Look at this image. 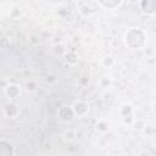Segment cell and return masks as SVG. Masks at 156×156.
<instances>
[{"label":"cell","mask_w":156,"mask_h":156,"mask_svg":"<svg viewBox=\"0 0 156 156\" xmlns=\"http://www.w3.org/2000/svg\"><path fill=\"white\" fill-rule=\"evenodd\" d=\"M96 4L102 10H110V11H112V10H118L124 2L122 0H99Z\"/></svg>","instance_id":"obj_7"},{"label":"cell","mask_w":156,"mask_h":156,"mask_svg":"<svg viewBox=\"0 0 156 156\" xmlns=\"http://www.w3.org/2000/svg\"><path fill=\"white\" fill-rule=\"evenodd\" d=\"M74 113H73V110L71 106H61L58 110H57V118L63 122V123H67V122H71L73 118H74Z\"/></svg>","instance_id":"obj_4"},{"label":"cell","mask_w":156,"mask_h":156,"mask_svg":"<svg viewBox=\"0 0 156 156\" xmlns=\"http://www.w3.org/2000/svg\"><path fill=\"white\" fill-rule=\"evenodd\" d=\"M63 139L65 140H68V141H73L76 139V130L73 128H68L63 132Z\"/></svg>","instance_id":"obj_12"},{"label":"cell","mask_w":156,"mask_h":156,"mask_svg":"<svg viewBox=\"0 0 156 156\" xmlns=\"http://www.w3.org/2000/svg\"><path fill=\"white\" fill-rule=\"evenodd\" d=\"M0 156H15V147L12 143L6 139H0Z\"/></svg>","instance_id":"obj_9"},{"label":"cell","mask_w":156,"mask_h":156,"mask_svg":"<svg viewBox=\"0 0 156 156\" xmlns=\"http://www.w3.org/2000/svg\"><path fill=\"white\" fill-rule=\"evenodd\" d=\"M9 48H10V39L6 38V37L0 38V49L1 50H6Z\"/></svg>","instance_id":"obj_15"},{"label":"cell","mask_w":156,"mask_h":156,"mask_svg":"<svg viewBox=\"0 0 156 156\" xmlns=\"http://www.w3.org/2000/svg\"><path fill=\"white\" fill-rule=\"evenodd\" d=\"M101 63H102L104 67L110 68V67H112L115 65V58L112 56H110V55H106V56H104L101 58Z\"/></svg>","instance_id":"obj_13"},{"label":"cell","mask_w":156,"mask_h":156,"mask_svg":"<svg viewBox=\"0 0 156 156\" xmlns=\"http://www.w3.org/2000/svg\"><path fill=\"white\" fill-rule=\"evenodd\" d=\"M111 84H112L111 78H110V77H106V76H104V77L100 78V80H99V85H100L102 89H107V88H110Z\"/></svg>","instance_id":"obj_14"},{"label":"cell","mask_w":156,"mask_h":156,"mask_svg":"<svg viewBox=\"0 0 156 156\" xmlns=\"http://www.w3.org/2000/svg\"><path fill=\"white\" fill-rule=\"evenodd\" d=\"M118 115H119V118L122 121V123L124 126H133L134 121L136 119L135 118V110H134V106L130 104V102H123L121 104L119 108H118Z\"/></svg>","instance_id":"obj_2"},{"label":"cell","mask_w":156,"mask_h":156,"mask_svg":"<svg viewBox=\"0 0 156 156\" xmlns=\"http://www.w3.org/2000/svg\"><path fill=\"white\" fill-rule=\"evenodd\" d=\"M147 34L139 27H132L123 34V44L129 50H141L146 46Z\"/></svg>","instance_id":"obj_1"},{"label":"cell","mask_w":156,"mask_h":156,"mask_svg":"<svg viewBox=\"0 0 156 156\" xmlns=\"http://www.w3.org/2000/svg\"><path fill=\"white\" fill-rule=\"evenodd\" d=\"M54 48H55L54 51H55L56 54H62V52L65 54V52H66V50L63 49V45H55Z\"/></svg>","instance_id":"obj_18"},{"label":"cell","mask_w":156,"mask_h":156,"mask_svg":"<svg viewBox=\"0 0 156 156\" xmlns=\"http://www.w3.org/2000/svg\"><path fill=\"white\" fill-rule=\"evenodd\" d=\"M133 126H134L135 129H139V130H141V129H144L146 127L145 123H144V121H141V119H135L134 123H133Z\"/></svg>","instance_id":"obj_16"},{"label":"cell","mask_w":156,"mask_h":156,"mask_svg":"<svg viewBox=\"0 0 156 156\" xmlns=\"http://www.w3.org/2000/svg\"><path fill=\"white\" fill-rule=\"evenodd\" d=\"M95 128H96V130L99 132V133H107L108 130H110V123L106 121V119H99L98 122H96V124H95Z\"/></svg>","instance_id":"obj_11"},{"label":"cell","mask_w":156,"mask_h":156,"mask_svg":"<svg viewBox=\"0 0 156 156\" xmlns=\"http://www.w3.org/2000/svg\"><path fill=\"white\" fill-rule=\"evenodd\" d=\"M26 89H27V91H34V90L37 89V84H35V82H33V80L27 82V84H26Z\"/></svg>","instance_id":"obj_17"},{"label":"cell","mask_w":156,"mask_h":156,"mask_svg":"<svg viewBox=\"0 0 156 156\" xmlns=\"http://www.w3.org/2000/svg\"><path fill=\"white\" fill-rule=\"evenodd\" d=\"M63 61L68 65V66H76L79 61V57H78V54L76 51H66L63 54Z\"/></svg>","instance_id":"obj_10"},{"label":"cell","mask_w":156,"mask_h":156,"mask_svg":"<svg viewBox=\"0 0 156 156\" xmlns=\"http://www.w3.org/2000/svg\"><path fill=\"white\" fill-rule=\"evenodd\" d=\"M2 112H4V115L7 118L13 119V118H17L18 117V115H20V107L15 102H7L6 105H4Z\"/></svg>","instance_id":"obj_8"},{"label":"cell","mask_w":156,"mask_h":156,"mask_svg":"<svg viewBox=\"0 0 156 156\" xmlns=\"http://www.w3.org/2000/svg\"><path fill=\"white\" fill-rule=\"evenodd\" d=\"M71 107H72V110H73L74 116H77V117H84V116H87L88 112H89V104H88L87 101H83V100H77V101H74Z\"/></svg>","instance_id":"obj_3"},{"label":"cell","mask_w":156,"mask_h":156,"mask_svg":"<svg viewBox=\"0 0 156 156\" xmlns=\"http://www.w3.org/2000/svg\"><path fill=\"white\" fill-rule=\"evenodd\" d=\"M140 10L146 16H154L156 13V1L155 0H141L139 2Z\"/></svg>","instance_id":"obj_6"},{"label":"cell","mask_w":156,"mask_h":156,"mask_svg":"<svg viewBox=\"0 0 156 156\" xmlns=\"http://www.w3.org/2000/svg\"><path fill=\"white\" fill-rule=\"evenodd\" d=\"M4 94H5L6 99H9V100H15V99L20 98V95H21V88H20L18 84L9 83V84L4 88Z\"/></svg>","instance_id":"obj_5"}]
</instances>
